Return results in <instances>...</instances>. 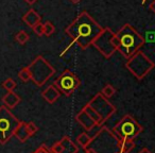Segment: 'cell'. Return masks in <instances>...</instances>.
Wrapping results in <instances>:
<instances>
[{
	"label": "cell",
	"mask_w": 155,
	"mask_h": 153,
	"mask_svg": "<svg viewBox=\"0 0 155 153\" xmlns=\"http://www.w3.org/2000/svg\"><path fill=\"white\" fill-rule=\"evenodd\" d=\"M101 27L86 11L80 13L65 29V32L72 38L81 49L85 50L93 45L94 41L102 32Z\"/></svg>",
	"instance_id": "obj_1"
},
{
	"label": "cell",
	"mask_w": 155,
	"mask_h": 153,
	"mask_svg": "<svg viewBox=\"0 0 155 153\" xmlns=\"http://www.w3.org/2000/svg\"><path fill=\"white\" fill-rule=\"evenodd\" d=\"M113 42L117 51L120 52L124 58L129 60L143 46L144 38L133 26L124 24L118 32L115 33Z\"/></svg>",
	"instance_id": "obj_2"
},
{
	"label": "cell",
	"mask_w": 155,
	"mask_h": 153,
	"mask_svg": "<svg viewBox=\"0 0 155 153\" xmlns=\"http://www.w3.org/2000/svg\"><path fill=\"white\" fill-rule=\"evenodd\" d=\"M84 111L96 122L98 128L104 125V123L116 113L117 108L112 102L108 101L101 93H98L91 99L88 103L83 106Z\"/></svg>",
	"instance_id": "obj_3"
},
{
	"label": "cell",
	"mask_w": 155,
	"mask_h": 153,
	"mask_svg": "<svg viewBox=\"0 0 155 153\" xmlns=\"http://www.w3.org/2000/svg\"><path fill=\"white\" fill-rule=\"evenodd\" d=\"M115 137L119 140L121 139H135L142 131L143 127L136 121L133 116L127 114L117 122L114 129L110 130Z\"/></svg>",
	"instance_id": "obj_4"
},
{
	"label": "cell",
	"mask_w": 155,
	"mask_h": 153,
	"mask_svg": "<svg viewBox=\"0 0 155 153\" xmlns=\"http://www.w3.org/2000/svg\"><path fill=\"white\" fill-rule=\"evenodd\" d=\"M28 68L31 73V80L37 86H43L55 72L53 66L41 55L36 56Z\"/></svg>",
	"instance_id": "obj_5"
},
{
	"label": "cell",
	"mask_w": 155,
	"mask_h": 153,
	"mask_svg": "<svg viewBox=\"0 0 155 153\" xmlns=\"http://www.w3.org/2000/svg\"><path fill=\"white\" fill-rule=\"evenodd\" d=\"M154 62L140 50L131 56L125 63L127 69L137 80H142L154 68Z\"/></svg>",
	"instance_id": "obj_6"
},
{
	"label": "cell",
	"mask_w": 155,
	"mask_h": 153,
	"mask_svg": "<svg viewBox=\"0 0 155 153\" xmlns=\"http://www.w3.org/2000/svg\"><path fill=\"white\" fill-rule=\"evenodd\" d=\"M19 122V119L7 106H0V145H5L13 137Z\"/></svg>",
	"instance_id": "obj_7"
},
{
	"label": "cell",
	"mask_w": 155,
	"mask_h": 153,
	"mask_svg": "<svg viewBox=\"0 0 155 153\" xmlns=\"http://www.w3.org/2000/svg\"><path fill=\"white\" fill-rule=\"evenodd\" d=\"M53 85L58 88V91L61 94L65 95L66 97H69L80 87L81 81L77 77V75H74L69 69H66L54 81Z\"/></svg>",
	"instance_id": "obj_8"
},
{
	"label": "cell",
	"mask_w": 155,
	"mask_h": 153,
	"mask_svg": "<svg viewBox=\"0 0 155 153\" xmlns=\"http://www.w3.org/2000/svg\"><path fill=\"white\" fill-rule=\"evenodd\" d=\"M114 36L115 33L110 30V28L105 27V28H103L102 32L98 35L97 38L94 41L91 46H94L104 58H110L117 51L116 47L114 45V42H113Z\"/></svg>",
	"instance_id": "obj_9"
},
{
	"label": "cell",
	"mask_w": 155,
	"mask_h": 153,
	"mask_svg": "<svg viewBox=\"0 0 155 153\" xmlns=\"http://www.w3.org/2000/svg\"><path fill=\"white\" fill-rule=\"evenodd\" d=\"M75 120H77V122L79 123L83 129L86 130V131H91L94 128H98L96 122L89 117V115L85 112L84 108H82L80 112L75 115Z\"/></svg>",
	"instance_id": "obj_10"
},
{
	"label": "cell",
	"mask_w": 155,
	"mask_h": 153,
	"mask_svg": "<svg viewBox=\"0 0 155 153\" xmlns=\"http://www.w3.org/2000/svg\"><path fill=\"white\" fill-rule=\"evenodd\" d=\"M60 96H61V93L58 91V88H56L53 84L49 85L47 88L41 91V97H43L49 104H53L54 102L60 98Z\"/></svg>",
	"instance_id": "obj_11"
},
{
	"label": "cell",
	"mask_w": 155,
	"mask_h": 153,
	"mask_svg": "<svg viewBox=\"0 0 155 153\" xmlns=\"http://www.w3.org/2000/svg\"><path fill=\"white\" fill-rule=\"evenodd\" d=\"M20 101H21V98L16 93H14V91H8L2 97L3 105L7 106L9 110H12V108H16V106L20 103Z\"/></svg>",
	"instance_id": "obj_12"
},
{
	"label": "cell",
	"mask_w": 155,
	"mask_h": 153,
	"mask_svg": "<svg viewBox=\"0 0 155 153\" xmlns=\"http://www.w3.org/2000/svg\"><path fill=\"white\" fill-rule=\"evenodd\" d=\"M41 17L39 16V14L33 9H30L24 16H22V22H24L27 26L30 27V28H33L35 25L41 22Z\"/></svg>",
	"instance_id": "obj_13"
},
{
	"label": "cell",
	"mask_w": 155,
	"mask_h": 153,
	"mask_svg": "<svg viewBox=\"0 0 155 153\" xmlns=\"http://www.w3.org/2000/svg\"><path fill=\"white\" fill-rule=\"evenodd\" d=\"M14 136L19 140L20 142H25L31 137V135L29 134L28 129H27V122L25 121H20L19 125H17L15 132H14Z\"/></svg>",
	"instance_id": "obj_14"
},
{
	"label": "cell",
	"mask_w": 155,
	"mask_h": 153,
	"mask_svg": "<svg viewBox=\"0 0 155 153\" xmlns=\"http://www.w3.org/2000/svg\"><path fill=\"white\" fill-rule=\"evenodd\" d=\"M60 141L64 148L62 153H78V151H79V147L70 139L69 136H63V138Z\"/></svg>",
	"instance_id": "obj_15"
},
{
	"label": "cell",
	"mask_w": 155,
	"mask_h": 153,
	"mask_svg": "<svg viewBox=\"0 0 155 153\" xmlns=\"http://www.w3.org/2000/svg\"><path fill=\"white\" fill-rule=\"evenodd\" d=\"M136 144L133 139H121L118 141L119 153H130L134 150Z\"/></svg>",
	"instance_id": "obj_16"
},
{
	"label": "cell",
	"mask_w": 155,
	"mask_h": 153,
	"mask_svg": "<svg viewBox=\"0 0 155 153\" xmlns=\"http://www.w3.org/2000/svg\"><path fill=\"white\" fill-rule=\"evenodd\" d=\"M93 138H94V136L89 135L86 132H83L80 135L77 136V144L79 145L81 148L86 149V148H88L91 142L93 141Z\"/></svg>",
	"instance_id": "obj_17"
},
{
	"label": "cell",
	"mask_w": 155,
	"mask_h": 153,
	"mask_svg": "<svg viewBox=\"0 0 155 153\" xmlns=\"http://www.w3.org/2000/svg\"><path fill=\"white\" fill-rule=\"evenodd\" d=\"M100 93H101L102 95L106 98V99H110V97H113V96L116 94V88H115L112 84L107 83V84L104 85L103 88L101 89V91H100Z\"/></svg>",
	"instance_id": "obj_18"
},
{
	"label": "cell",
	"mask_w": 155,
	"mask_h": 153,
	"mask_svg": "<svg viewBox=\"0 0 155 153\" xmlns=\"http://www.w3.org/2000/svg\"><path fill=\"white\" fill-rule=\"evenodd\" d=\"M29 39H30V36H29L28 33L24 30L19 31V32L16 33V35H15V41L17 42L18 44H20V45H25Z\"/></svg>",
	"instance_id": "obj_19"
},
{
	"label": "cell",
	"mask_w": 155,
	"mask_h": 153,
	"mask_svg": "<svg viewBox=\"0 0 155 153\" xmlns=\"http://www.w3.org/2000/svg\"><path fill=\"white\" fill-rule=\"evenodd\" d=\"M18 78L22 82H28V81L31 80V73L28 67H24L22 69H20V71L18 72Z\"/></svg>",
	"instance_id": "obj_20"
},
{
	"label": "cell",
	"mask_w": 155,
	"mask_h": 153,
	"mask_svg": "<svg viewBox=\"0 0 155 153\" xmlns=\"http://www.w3.org/2000/svg\"><path fill=\"white\" fill-rule=\"evenodd\" d=\"M55 32V27L51 22H46L44 24V35L46 36H51Z\"/></svg>",
	"instance_id": "obj_21"
},
{
	"label": "cell",
	"mask_w": 155,
	"mask_h": 153,
	"mask_svg": "<svg viewBox=\"0 0 155 153\" xmlns=\"http://www.w3.org/2000/svg\"><path fill=\"white\" fill-rule=\"evenodd\" d=\"M16 85H17L16 82L11 78H8L7 80L3 81V83H2V87L8 91H13L14 89L16 88Z\"/></svg>",
	"instance_id": "obj_22"
},
{
	"label": "cell",
	"mask_w": 155,
	"mask_h": 153,
	"mask_svg": "<svg viewBox=\"0 0 155 153\" xmlns=\"http://www.w3.org/2000/svg\"><path fill=\"white\" fill-rule=\"evenodd\" d=\"M63 150H64V148H63V145L61 144V141L54 142L51 146V148H50L51 153H62Z\"/></svg>",
	"instance_id": "obj_23"
},
{
	"label": "cell",
	"mask_w": 155,
	"mask_h": 153,
	"mask_svg": "<svg viewBox=\"0 0 155 153\" xmlns=\"http://www.w3.org/2000/svg\"><path fill=\"white\" fill-rule=\"evenodd\" d=\"M27 129H28V132L31 136L34 135V134L38 131V128H37V125H35L33 121H30V122L27 123Z\"/></svg>",
	"instance_id": "obj_24"
},
{
	"label": "cell",
	"mask_w": 155,
	"mask_h": 153,
	"mask_svg": "<svg viewBox=\"0 0 155 153\" xmlns=\"http://www.w3.org/2000/svg\"><path fill=\"white\" fill-rule=\"evenodd\" d=\"M32 29H33V31H34V33L37 35V36H43V35H44V24H41V22L35 25Z\"/></svg>",
	"instance_id": "obj_25"
},
{
	"label": "cell",
	"mask_w": 155,
	"mask_h": 153,
	"mask_svg": "<svg viewBox=\"0 0 155 153\" xmlns=\"http://www.w3.org/2000/svg\"><path fill=\"white\" fill-rule=\"evenodd\" d=\"M33 153H51V151H50V149L48 148L45 144H43V145H41V146H39Z\"/></svg>",
	"instance_id": "obj_26"
},
{
	"label": "cell",
	"mask_w": 155,
	"mask_h": 153,
	"mask_svg": "<svg viewBox=\"0 0 155 153\" xmlns=\"http://www.w3.org/2000/svg\"><path fill=\"white\" fill-rule=\"evenodd\" d=\"M150 10L155 14V0H153L152 2L150 3Z\"/></svg>",
	"instance_id": "obj_27"
},
{
	"label": "cell",
	"mask_w": 155,
	"mask_h": 153,
	"mask_svg": "<svg viewBox=\"0 0 155 153\" xmlns=\"http://www.w3.org/2000/svg\"><path fill=\"white\" fill-rule=\"evenodd\" d=\"M84 153H96V151H94L91 148H86L84 151Z\"/></svg>",
	"instance_id": "obj_28"
},
{
	"label": "cell",
	"mask_w": 155,
	"mask_h": 153,
	"mask_svg": "<svg viewBox=\"0 0 155 153\" xmlns=\"http://www.w3.org/2000/svg\"><path fill=\"white\" fill-rule=\"evenodd\" d=\"M138 153H151V151H150V150H148L147 148H142L141 150H140Z\"/></svg>",
	"instance_id": "obj_29"
},
{
	"label": "cell",
	"mask_w": 155,
	"mask_h": 153,
	"mask_svg": "<svg viewBox=\"0 0 155 153\" xmlns=\"http://www.w3.org/2000/svg\"><path fill=\"white\" fill-rule=\"evenodd\" d=\"M25 1H26L27 3H28V5H34L35 2H36L37 0H25Z\"/></svg>",
	"instance_id": "obj_30"
},
{
	"label": "cell",
	"mask_w": 155,
	"mask_h": 153,
	"mask_svg": "<svg viewBox=\"0 0 155 153\" xmlns=\"http://www.w3.org/2000/svg\"><path fill=\"white\" fill-rule=\"evenodd\" d=\"M70 1H71L72 3H79V2L81 1V0H70Z\"/></svg>",
	"instance_id": "obj_31"
},
{
	"label": "cell",
	"mask_w": 155,
	"mask_h": 153,
	"mask_svg": "<svg viewBox=\"0 0 155 153\" xmlns=\"http://www.w3.org/2000/svg\"><path fill=\"white\" fill-rule=\"evenodd\" d=\"M147 1H148V0H141V2H142V3H143V5H144V3H146V2H147Z\"/></svg>",
	"instance_id": "obj_32"
},
{
	"label": "cell",
	"mask_w": 155,
	"mask_h": 153,
	"mask_svg": "<svg viewBox=\"0 0 155 153\" xmlns=\"http://www.w3.org/2000/svg\"><path fill=\"white\" fill-rule=\"evenodd\" d=\"M117 153H119V152H117Z\"/></svg>",
	"instance_id": "obj_33"
}]
</instances>
